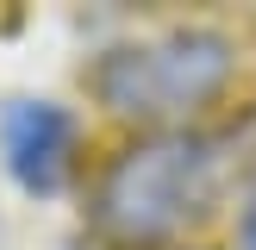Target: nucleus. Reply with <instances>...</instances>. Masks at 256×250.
Returning a JSON list of instances; mask_svg holds the SVG:
<instances>
[{"label": "nucleus", "mask_w": 256, "mask_h": 250, "mask_svg": "<svg viewBox=\"0 0 256 250\" xmlns=\"http://www.w3.org/2000/svg\"><path fill=\"white\" fill-rule=\"evenodd\" d=\"M232 82V44L219 32H162L119 44L94 62V94L119 119H188Z\"/></svg>", "instance_id": "nucleus-2"}, {"label": "nucleus", "mask_w": 256, "mask_h": 250, "mask_svg": "<svg viewBox=\"0 0 256 250\" xmlns=\"http://www.w3.org/2000/svg\"><path fill=\"white\" fill-rule=\"evenodd\" d=\"M219 182V150L212 138L194 132H156L125 144L119 156L100 169L94 188V232L119 250H156L200 219Z\"/></svg>", "instance_id": "nucleus-1"}, {"label": "nucleus", "mask_w": 256, "mask_h": 250, "mask_svg": "<svg viewBox=\"0 0 256 250\" xmlns=\"http://www.w3.org/2000/svg\"><path fill=\"white\" fill-rule=\"evenodd\" d=\"M0 162L25 194H62L75 169V119L56 100H12L0 112Z\"/></svg>", "instance_id": "nucleus-3"}, {"label": "nucleus", "mask_w": 256, "mask_h": 250, "mask_svg": "<svg viewBox=\"0 0 256 250\" xmlns=\"http://www.w3.org/2000/svg\"><path fill=\"white\" fill-rule=\"evenodd\" d=\"M238 244L256 250V182H250V194H244V212H238Z\"/></svg>", "instance_id": "nucleus-4"}]
</instances>
